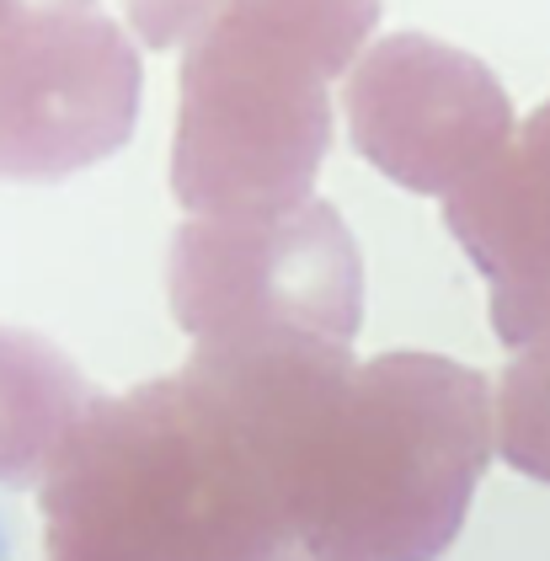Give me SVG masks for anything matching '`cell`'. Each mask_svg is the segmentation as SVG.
Here are the masks:
<instances>
[{
  "label": "cell",
  "instance_id": "obj_6",
  "mask_svg": "<svg viewBox=\"0 0 550 561\" xmlns=\"http://www.w3.org/2000/svg\"><path fill=\"white\" fill-rule=\"evenodd\" d=\"M503 407V455L518 471L550 481V337L518 347V358L503 375L497 390Z\"/></svg>",
  "mask_w": 550,
  "mask_h": 561
},
{
  "label": "cell",
  "instance_id": "obj_5",
  "mask_svg": "<svg viewBox=\"0 0 550 561\" xmlns=\"http://www.w3.org/2000/svg\"><path fill=\"white\" fill-rule=\"evenodd\" d=\"M444 225L492 284V327L508 347L550 337V102L444 198Z\"/></svg>",
  "mask_w": 550,
  "mask_h": 561
},
{
  "label": "cell",
  "instance_id": "obj_3",
  "mask_svg": "<svg viewBox=\"0 0 550 561\" xmlns=\"http://www.w3.org/2000/svg\"><path fill=\"white\" fill-rule=\"evenodd\" d=\"M347 129L396 187L449 198L513 139L503 81L466 48L390 33L347 65Z\"/></svg>",
  "mask_w": 550,
  "mask_h": 561
},
{
  "label": "cell",
  "instance_id": "obj_2",
  "mask_svg": "<svg viewBox=\"0 0 550 561\" xmlns=\"http://www.w3.org/2000/svg\"><path fill=\"white\" fill-rule=\"evenodd\" d=\"M171 310L198 347H347L364 316L358 247L321 198L262 219H187L171 241Z\"/></svg>",
  "mask_w": 550,
  "mask_h": 561
},
{
  "label": "cell",
  "instance_id": "obj_8",
  "mask_svg": "<svg viewBox=\"0 0 550 561\" xmlns=\"http://www.w3.org/2000/svg\"><path fill=\"white\" fill-rule=\"evenodd\" d=\"M0 561H11V540H5V529H0Z\"/></svg>",
  "mask_w": 550,
  "mask_h": 561
},
{
  "label": "cell",
  "instance_id": "obj_4",
  "mask_svg": "<svg viewBox=\"0 0 550 561\" xmlns=\"http://www.w3.org/2000/svg\"><path fill=\"white\" fill-rule=\"evenodd\" d=\"M139 54L102 11L11 22L0 44V176H65L124 150Z\"/></svg>",
  "mask_w": 550,
  "mask_h": 561
},
{
  "label": "cell",
  "instance_id": "obj_7",
  "mask_svg": "<svg viewBox=\"0 0 550 561\" xmlns=\"http://www.w3.org/2000/svg\"><path fill=\"white\" fill-rule=\"evenodd\" d=\"M214 11L219 0H128V22L150 48H187L214 22Z\"/></svg>",
  "mask_w": 550,
  "mask_h": 561
},
{
  "label": "cell",
  "instance_id": "obj_1",
  "mask_svg": "<svg viewBox=\"0 0 550 561\" xmlns=\"http://www.w3.org/2000/svg\"><path fill=\"white\" fill-rule=\"evenodd\" d=\"M380 22V0H219L182 59L171 193L193 219H262L310 198L332 145L326 81Z\"/></svg>",
  "mask_w": 550,
  "mask_h": 561
}]
</instances>
